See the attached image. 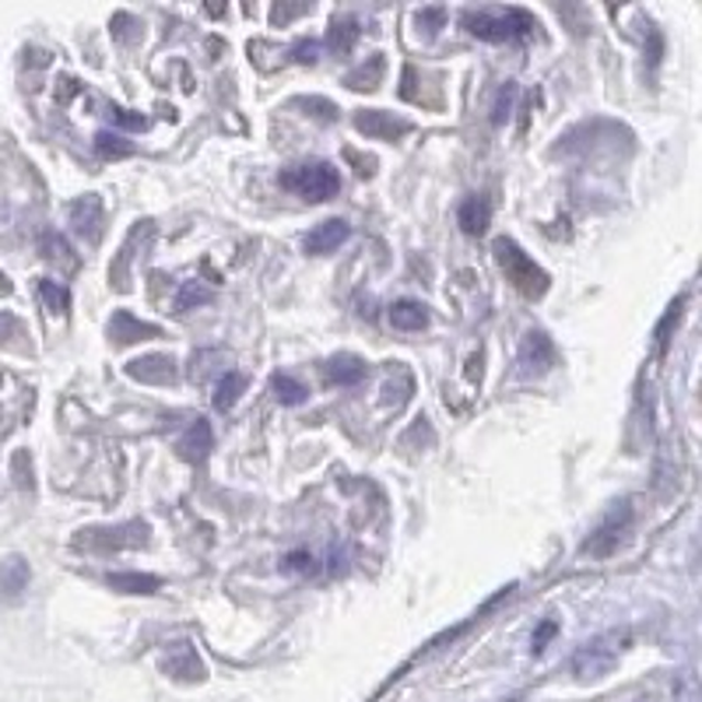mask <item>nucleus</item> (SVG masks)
Returning <instances> with one entry per match:
<instances>
[{
    "label": "nucleus",
    "instance_id": "obj_1",
    "mask_svg": "<svg viewBox=\"0 0 702 702\" xmlns=\"http://www.w3.org/2000/svg\"><path fill=\"white\" fill-rule=\"evenodd\" d=\"M464 28L484 43H516L530 39L538 32V22L520 8H481L464 19Z\"/></svg>",
    "mask_w": 702,
    "mask_h": 702
},
{
    "label": "nucleus",
    "instance_id": "obj_2",
    "mask_svg": "<svg viewBox=\"0 0 702 702\" xmlns=\"http://www.w3.org/2000/svg\"><path fill=\"white\" fill-rule=\"evenodd\" d=\"M492 254L499 260V267H503V274L510 285L527 295V299H545L548 285H551V278L541 271L538 264H534L530 254H524V246L516 243V239H495L492 243Z\"/></svg>",
    "mask_w": 702,
    "mask_h": 702
},
{
    "label": "nucleus",
    "instance_id": "obj_3",
    "mask_svg": "<svg viewBox=\"0 0 702 702\" xmlns=\"http://www.w3.org/2000/svg\"><path fill=\"white\" fill-rule=\"evenodd\" d=\"M281 187L289 194L303 197V200H330L334 194L341 190V176L334 165L327 162H313V165H299V169H289L281 176Z\"/></svg>",
    "mask_w": 702,
    "mask_h": 702
},
{
    "label": "nucleus",
    "instance_id": "obj_4",
    "mask_svg": "<svg viewBox=\"0 0 702 702\" xmlns=\"http://www.w3.org/2000/svg\"><path fill=\"white\" fill-rule=\"evenodd\" d=\"M355 130L373 141H397L411 130V124L400 120L394 113H383V109H362V113H355Z\"/></svg>",
    "mask_w": 702,
    "mask_h": 702
},
{
    "label": "nucleus",
    "instance_id": "obj_5",
    "mask_svg": "<svg viewBox=\"0 0 702 702\" xmlns=\"http://www.w3.org/2000/svg\"><path fill=\"white\" fill-rule=\"evenodd\" d=\"M629 503H622V510H615L605 524H600L597 534H590L587 545H583V555H594V559H605L618 548V538H622V527H629Z\"/></svg>",
    "mask_w": 702,
    "mask_h": 702
},
{
    "label": "nucleus",
    "instance_id": "obj_6",
    "mask_svg": "<svg viewBox=\"0 0 702 702\" xmlns=\"http://www.w3.org/2000/svg\"><path fill=\"white\" fill-rule=\"evenodd\" d=\"M351 236V229H348V222H341V219H327V222H320L316 225L309 236L303 239V249L309 257H324V254H334L344 239Z\"/></svg>",
    "mask_w": 702,
    "mask_h": 702
},
{
    "label": "nucleus",
    "instance_id": "obj_7",
    "mask_svg": "<svg viewBox=\"0 0 702 702\" xmlns=\"http://www.w3.org/2000/svg\"><path fill=\"white\" fill-rule=\"evenodd\" d=\"M127 373L141 383H152V387H169V383H176V362L165 355H144V359H133L127 365Z\"/></svg>",
    "mask_w": 702,
    "mask_h": 702
},
{
    "label": "nucleus",
    "instance_id": "obj_8",
    "mask_svg": "<svg viewBox=\"0 0 702 702\" xmlns=\"http://www.w3.org/2000/svg\"><path fill=\"white\" fill-rule=\"evenodd\" d=\"M159 327L155 324H141L138 316H130V313H113V320H109V341L113 344H120V348H127V344H138V341H144V338H159Z\"/></svg>",
    "mask_w": 702,
    "mask_h": 702
},
{
    "label": "nucleus",
    "instance_id": "obj_9",
    "mask_svg": "<svg viewBox=\"0 0 702 702\" xmlns=\"http://www.w3.org/2000/svg\"><path fill=\"white\" fill-rule=\"evenodd\" d=\"M211 443H214V436H211V425L200 418V422H194L190 429H187V436H183L179 443H176V454L183 457V460H190V464H200L208 454H211Z\"/></svg>",
    "mask_w": 702,
    "mask_h": 702
},
{
    "label": "nucleus",
    "instance_id": "obj_10",
    "mask_svg": "<svg viewBox=\"0 0 702 702\" xmlns=\"http://www.w3.org/2000/svg\"><path fill=\"white\" fill-rule=\"evenodd\" d=\"M71 222H74V229L81 232V236L89 232L92 243H95L98 236H103V204H98V197H81V200H74Z\"/></svg>",
    "mask_w": 702,
    "mask_h": 702
},
{
    "label": "nucleus",
    "instance_id": "obj_11",
    "mask_svg": "<svg viewBox=\"0 0 702 702\" xmlns=\"http://www.w3.org/2000/svg\"><path fill=\"white\" fill-rule=\"evenodd\" d=\"M390 324L397 330H408V334L425 330L429 327V309L422 303H411V299H400V303L390 306Z\"/></svg>",
    "mask_w": 702,
    "mask_h": 702
},
{
    "label": "nucleus",
    "instance_id": "obj_12",
    "mask_svg": "<svg viewBox=\"0 0 702 702\" xmlns=\"http://www.w3.org/2000/svg\"><path fill=\"white\" fill-rule=\"evenodd\" d=\"M457 222H460V229L467 232V236H481V232L489 229V222H492V211H489V204H484L481 197H467L460 204V211H457Z\"/></svg>",
    "mask_w": 702,
    "mask_h": 702
},
{
    "label": "nucleus",
    "instance_id": "obj_13",
    "mask_svg": "<svg viewBox=\"0 0 702 702\" xmlns=\"http://www.w3.org/2000/svg\"><path fill=\"white\" fill-rule=\"evenodd\" d=\"M327 376H330V383H338V387H351V383H359L365 376V362L355 355H338V359H330Z\"/></svg>",
    "mask_w": 702,
    "mask_h": 702
},
{
    "label": "nucleus",
    "instance_id": "obj_14",
    "mask_svg": "<svg viewBox=\"0 0 702 702\" xmlns=\"http://www.w3.org/2000/svg\"><path fill=\"white\" fill-rule=\"evenodd\" d=\"M109 583L124 594H155L162 587V580L148 573H109Z\"/></svg>",
    "mask_w": 702,
    "mask_h": 702
},
{
    "label": "nucleus",
    "instance_id": "obj_15",
    "mask_svg": "<svg viewBox=\"0 0 702 702\" xmlns=\"http://www.w3.org/2000/svg\"><path fill=\"white\" fill-rule=\"evenodd\" d=\"M555 359V348L545 338V334H527L524 338V362L534 365V370H545V365Z\"/></svg>",
    "mask_w": 702,
    "mask_h": 702
},
{
    "label": "nucleus",
    "instance_id": "obj_16",
    "mask_svg": "<svg viewBox=\"0 0 702 702\" xmlns=\"http://www.w3.org/2000/svg\"><path fill=\"white\" fill-rule=\"evenodd\" d=\"M243 390H246V376H243V373H225L219 394H214V408H219V411H229V408L239 400V394H243Z\"/></svg>",
    "mask_w": 702,
    "mask_h": 702
},
{
    "label": "nucleus",
    "instance_id": "obj_17",
    "mask_svg": "<svg viewBox=\"0 0 702 702\" xmlns=\"http://www.w3.org/2000/svg\"><path fill=\"white\" fill-rule=\"evenodd\" d=\"M359 39V22H334L330 25V36H327V46L334 49V54H348L351 46H355Z\"/></svg>",
    "mask_w": 702,
    "mask_h": 702
},
{
    "label": "nucleus",
    "instance_id": "obj_18",
    "mask_svg": "<svg viewBox=\"0 0 702 702\" xmlns=\"http://www.w3.org/2000/svg\"><path fill=\"white\" fill-rule=\"evenodd\" d=\"M379 78H383V57H373V60H370V71L362 67V71L348 74L344 85H348V89H376Z\"/></svg>",
    "mask_w": 702,
    "mask_h": 702
},
{
    "label": "nucleus",
    "instance_id": "obj_19",
    "mask_svg": "<svg viewBox=\"0 0 702 702\" xmlns=\"http://www.w3.org/2000/svg\"><path fill=\"white\" fill-rule=\"evenodd\" d=\"M274 394L285 400V405H303V400H306V387H303V383L285 376V373L274 376Z\"/></svg>",
    "mask_w": 702,
    "mask_h": 702
},
{
    "label": "nucleus",
    "instance_id": "obj_20",
    "mask_svg": "<svg viewBox=\"0 0 702 702\" xmlns=\"http://www.w3.org/2000/svg\"><path fill=\"white\" fill-rule=\"evenodd\" d=\"M313 8V0H278V8L271 11V22L274 25H289L292 19H299L303 11Z\"/></svg>",
    "mask_w": 702,
    "mask_h": 702
},
{
    "label": "nucleus",
    "instance_id": "obj_21",
    "mask_svg": "<svg viewBox=\"0 0 702 702\" xmlns=\"http://www.w3.org/2000/svg\"><path fill=\"white\" fill-rule=\"evenodd\" d=\"M95 148H98V155H103V159H127L133 152L124 138H113V133H98Z\"/></svg>",
    "mask_w": 702,
    "mask_h": 702
},
{
    "label": "nucleus",
    "instance_id": "obj_22",
    "mask_svg": "<svg viewBox=\"0 0 702 702\" xmlns=\"http://www.w3.org/2000/svg\"><path fill=\"white\" fill-rule=\"evenodd\" d=\"M204 303H211V292L204 285H197V281H190V285H183L176 309H190V306H204Z\"/></svg>",
    "mask_w": 702,
    "mask_h": 702
},
{
    "label": "nucleus",
    "instance_id": "obj_23",
    "mask_svg": "<svg viewBox=\"0 0 702 702\" xmlns=\"http://www.w3.org/2000/svg\"><path fill=\"white\" fill-rule=\"evenodd\" d=\"M43 299H46V306L57 309V313H67V306H71V299H67V289L54 285V281H43Z\"/></svg>",
    "mask_w": 702,
    "mask_h": 702
},
{
    "label": "nucleus",
    "instance_id": "obj_24",
    "mask_svg": "<svg viewBox=\"0 0 702 702\" xmlns=\"http://www.w3.org/2000/svg\"><path fill=\"white\" fill-rule=\"evenodd\" d=\"M295 106H303V109H313L316 116H324V120H334L338 116V109H334L330 103H324V98H299Z\"/></svg>",
    "mask_w": 702,
    "mask_h": 702
},
{
    "label": "nucleus",
    "instance_id": "obj_25",
    "mask_svg": "<svg viewBox=\"0 0 702 702\" xmlns=\"http://www.w3.org/2000/svg\"><path fill=\"white\" fill-rule=\"evenodd\" d=\"M418 25H425V32H436V28L443 25V11H440V8L422 11V14H418Z\"/></svg>",
    "mask_w": 702,
    "mask_h": 702
},
{
    "label": "nucleus",
    "instance_id": "obj_26",
    "mask_svg": "<svg viewBox=\"0 0 702 702\" xmlns=\"http://www.w3.org/2000/svg\"><path fill=\"white\" fill-rule=\"evenodd\" d=\"M510 103H513V85H506L503 92H499V106H495V116H492L495 124H503V113L510 109Z\"/></svg>",
    "mask_w": 702,
    "mask_h": 702
},
{
    "label": "nucleus",
    "instance_id": "obj_27",
    "mask_svg": "<svg viewBox=\"0 0 702 702\" xmlns=\"http://www.w3.org/2000/svg\"><path fill=\"white\" fill-rule=\"evenodd\" d=\"M295 60H316V43H299L295 46Z\"/></svg>",
    "mask_w": 702,
    "mask_h": 702
},
{
    "label": "nucleus",
    "instance_id": "obj_28",
    "mask_svg": "<svg viewBox=\"0 0 702 702\" xmlns=\"http://www.w3.org/2000/svg\"><path fill=\"white\" fill-rule=\"evenodd\" d=\"M551 632H555V625H551V622H545V629H541V636H538V643H534V646H538V650H541V646H545V643L551 640Z\"/></svg>",
    "mask_w": 702,
    "mask_h": 702
}]
</instances>
